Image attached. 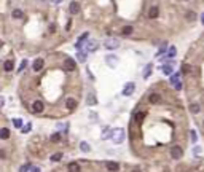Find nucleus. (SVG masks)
<instances>
[{"label":"nucleus","mask_w":204,"mask_h":172,"mask_svg":"<svg viewBox=\"0 0 204 172\" xmlns=\"http://www.w3.org/2000/svg\"><path fill=\"white\" fill-rule=\"evenodd\" d=\"M69 172H80V164L78 162H70L69 164Z\"/></svg>","instance_id":"b1692460"},{"label":"nucleus","mask_w":204,"mask_h":172,"mask_svg":"<svg viewBox=\"0 0 204 172\" xmlns=\"http://www.w3.org/2000/svg\"><path fill=\"white\" fill-rule=\"evenodd\" d=\"M88 38H89V34H88V32H85V34H83V35L78 38V42H77V45H75L77 51H81V50H83V45L88 43Z\"/></svg>","instance_id":"39448f33"},{"label":"nucleus","mask_w":204,"mask_h":172,"mask_svg":"<svg viewBox=\"0 0 204 172\" xmlns=\"http://www.w3.org/2000/svg\"><path fill=\"white\" fill-rule=\"evenodd\" d=\"M152 70H153V65H152V64H148L145 69H144V78H148V76L152 75Z\"/></svg>","instance_id":"5701e85b"},{"label":"nucleus","mask_w":204,"mask_h":172,"mask_svg":"<svg viewBox=\"0 0 204 172\" xmlns=\"http://www.w3.org/2000/svg\"><path fill=\"white\" fill-rule=\"evenodd\" d=\"M201 23H202V24H204V13H202V14H201Z\"/></svg>","instance_id":"37998d69"},{"label":"nucleus","mask_w":204,"mask_h":172,"mask_svg":"<svg viewBox=\"0 0 204 172\" xmlns=\"http://www.w3.org/2000/svg\"><path fill=\"white\" fill-rule=\"evenodd\" d=\"M0 139H2V140L10 139V129H8V128H2V129H0Z\"/></svg>","instance_id":"a211bd4d"},{"label":"nucleus","mask_w":204,"mask_h":172,"mask_svg":"<svg viewBox=\"0 0 204 172\" xmlns=\"http://www.w3.org/2000/svg\"><path fill=\"white\" fill-rule=\"evenodd\" d=\"M104 46L107 48V50H115V48L120 46V40H118V38L110 37V38H107V40L104 42Z\"/></svg>","instance_id":"f03ea898"},{"label":"nucleus","mask_w":204,"mask_h":172,"mask_svg":"<svg viewBox=\"0 0 204 172\" xmlns=\"http://www.w3.org/2000/svg\"><path fill=\"white\" fill-rule=\"evenodd\" d=\"M43 65H45V61L39 57V59H35V61H34V64H32V69H34L35 72H40V70L43 69Z\"/></svg>","instance_id":"9d476101"},{"label":"nucleus","mask_w":204,"mask_h":172,"mask_svg":"<svg viewBox=\"0 0 204 172\" xmlns=\"http://www.w3.org/2000/svg\"><path fill=\"white\" fill-rule=\"evenodd\" d=\"M69 11H70V14H77V13H80V3H78V2H70V5H69Z\"/></svg>","instance_id":"f8f14e48"},{"label":"nucleus","mask_w":204,"mask_h":172,"mask_svg":"<svg viewBox=\"0 0 204 172\" xmlns=\"http://www.w3.org/2000/svg\"><path fill=\"white\" fill-rule=\"evenodd\" d=\"M11 16H13L14 19H21V18L24 16V13H22V10H19V8H14L13 11H11Z\"/></svg>","instance_id":"412c9836"},{"label":"nucleus","mask_w":204,"mask_h":172,"mask_svg":"<svg viewBox=\"0 0 204 172\" xmlns=\"http://www.w3.org/2000/svg\"><path fill=\"white\" fill-rule=\"evenodd\" d=\"M187 19H188V21H194V19H196V14H194L193 11H188L187 13Z\"/></svg>","instance_id":"c9c22d12"},{"label":"nucleus","mask_w":204,"mask_h":172,"mask_svg":"<svg viewBox=\"0 0 204 172\" xmlns=\"http://www.w3.org/2000/svg\"><path fill=\"white\" fill-rule=\"evenodd\" d=\"M175 56V46H169V50H168V57L171 59V57Z\"/></svg>","instance_id":"7c9ffc66"},{"label":"nucleus","mask_w":204,"mask_h":172,"mask_svg":"<svg viewBox=\"0 0 204 172\" xmlns=\"http://www.w3.org/2000/svg\"><path fill=\"white\" fill-rule=\"evenodd\" d=\"M2 46H3V42H2V40H0V50H2Z\"/></svg>","instance_id":"c03bdc74"},{"label":"nucleus","mask_w":204,"mask_h":172,"mask_svg":"<svg viewBox=\"0 0 204 172\" xmlns=\"http://www.w3.org/2000/svg\"><path fill=\"white\" fill-rule=\"evenodd\" d=\"M29 172H40V167H31Z\"/></svg>","instance_id":"a19ab883"},{"label":"nucleus","mask_w":204,"mask_h":172,"mask_svg":"<svg viewBox=\"0 0 204 172\" xmlns=\"http://www.w3.org/2000/svg\"><path fill=\"white\" fill-rule=\"evenodd\" d=\"M190 110H191V113H194V115H196V113H199V110H201V107H199V104H190Z\"/></svg>","instance_id":"bb28decb"},{"label":"nucleus","mask_w":204,"mask_h":172,"mask_svg":"<svg viewBox=\"0 0 204 172\" xmlns=\"http://www.w3.org/2000/svg\"><path fill=\"white\" fill-rule=\"evenodd\" d=\"M133 31H134L133 26H124V27L121 29V35H123V37H128V35L133 34Z\"/></svg>","instance_id":"aec40b11"},{"label":"nucleus","mask_w":204,"mask_h":172,"mask_svg":"<svg viewBox=\"0 0 204 172\" xmlns=\"http://www.w3.org/2000/svg\"><path fill=\"white\" fill-rule=\"evenodd\" d=\"M112 131L113 129H110V128H104L102 129V139H110L112 137Z\"/></svg>","instance_id":"4be33fe9"},{"label":"nucleus","mask_w":204,"mask_h":172,"mask_svg":"<svg viewBox=\"0 0 204 172\" xmlns=\"http://www.w3.org/2000/svg\"><path fill=\"white\" fill-rule=\"evenodd\" d=\"M26 65H27V61H22V62H21V65H19V69H18V70H19V72H22V70L26 69Z\"/></svg>","instance_id":"ea45409f"},{"label":"nucleus","mask_w":204,"mask_h":172,"mask_svg":"<svg viewBox=\"0 0 204 172\" xmlns=\"http://www.w3.org/2000/svg\"><path fill=\"white\" fill-rule=\"evenodd\" d=\"M144 118H145V113H144V112H142V113H139V115H137V117H136V120H137V123H141V121H142Z\"/></svg>","instance_id":"58836bf2"},{"label":"nucleus","mask_w":204,"mask_h":172,"mask_svg":"<svg viewBox=\"0 0 204 172\" xmlns=\"http://www.w3.org/2000/svg\"><path fill=\"white\" fill-rule=\"evenodd\" d=\"M202 128H204V121H202Z\"/></svg>","instance_id":"de8ad7c7"},{"label":"nucleus","mask_w":204,"mask_h":172,"mask_svg":"<svg viewBox=\"0 0 204 172\" xmlns=\"http://www.w3.org/2000/svg\"><path fill=\"white\" fill-rule=\"evenodd\" d=\"M188 72H191V65L183 64V65H182V73H188Z\"/></svg>","instance_id":"2f4dec72"},{"label":"nucleus","mask_w":204,"mask_h":172,"mask_svg":"<svg viewBox=\"0 0 204 172\" xmlns=\"http://www.w3.org/2000/svg\"><path fill=\"white\" fill-rule=\"evenodd\" d=\"M88 105H96L97 104V99H96V96L94 94H88V100H86Z\"/></svg>","instance_id":"a878e982"},{"label":"nucleus","mask_w":204,"mask_h":172,"mask_svg":"<svg viewBox=\"0 0 204 172\" xmlns=\"http://www.w3.org/2000/svg\"><path fill=\"white\" fill-rule=\"evenodd\" d=\"M54 2H56V3H59V2H62V0H54Z\"/></svg>","instance_id":"49530a36"},{"label":"nucleus","mask_w":204,"mask_h":172,"mask_svg":"<svg viewBox=\"0 0 204 172\" xmlns=\"http://www.w3.org/2000/svg\"><path fill=\"white\" fill-rule=\"evenodd\" d=\"M193 150H194V151H193L194 156H201V155H202V148H201V147H194Z\"/></svg>","instance_id":"72a5a7b5"},{"label":"nucleus","mask_w":204,"mask_h":172,"mask_svg":"<svg viewBox=\"0 0 204 172\" xmlns=\"http://www.w3.org/2000/svg\"><path fill=\"white\" fill-rule=\"evenodd\" d=\"M31 128H32V124H31V123H27L26 126H22V128H21V131L26 134V132H29V131H31Z\"/></svg>","instance_id":"e433bc0d"},{"label":"nucleus","mask_w":204,"mask_h":172,"mask_svg":"<svg viewBox=\"0 0 204 172\" xmlns=\"http://www.w3.org/2000/svg\"><path fill=\"white\" fill-rule=\"evenodd\" d=\"M105 61H107V65H108V67L115 69L116 64H118V57H116V56H107V57H105Z\"/></svg>","instance_id":"9b49d317"},{"label":"nucleus","mask_w":204,"mask_h":172,"mask_svg":"<svg viewBox=\"0 0 204 172\" xmlns=\"http://www.w3.org/2000/svg\"><path fill=\"white\" fill-rule=\"evenodd\" d=\"M190 137H191V142H193V143L198 142V134H196V131H194V129L190 131Z\"/></svg>","instance_id":"c85d7f7f"},{"label":"nucleus","mask_w":204,"mask_h":172,"mask_svg":"<svg viewBox=\"0 0 204 172\" xmlns=\"http://www.w3.org/2000/svg\"><path fill=\"white\" fill-rule=\"evenodd\" d=\"M43 110H45V105H43L42 100H35V102L32 104V112H34V113H42Z\"/></svg>","instance_id":"6e6552de"},{"label":"nucleus","mask_w":204,"mask_h":172,"mask_svg":"<svg viewBox=\"0 0 204 172\" xmlns=\"http://www.w3.org/2000/svg\"><path fill=\"white\" fill-rule=\"evenodd\" d=\"M80 150H81V151H89V150H91L89 143H88V142H81V143H80Z\"/></svg>","instance_id":"cd10ccee"},{"label":"nucleus","mask_w":204,"mask_h":172,"mask_svg":"<svg viewBox=\"0 0 204 172\" xmlns=\"http://www.w3.org/2000/svg\"><path fill=\"white\" fill-rule=\"evenodd\" d=\"M158 6H152L150 8V11H148V18L150 19H155V18H158Z\"/></svg>","instance_id":"6ab92c4d"},{"label":"nucleus","mask_w":204,"mask_h":172,"mask_svg":"<svg viewBox=\"0 0 204 172\" xmlns=\"http://www.w3.org/2000/svg\"><path fill=\"white\" fill-rule=\"evenodd\" d=\"M124 137H126V134H124V129L123 128H116L112 131V139L115 143H123L124 142Z\"/></svg>","instance_id":"f257e3e1"},{"label":"nucleus","mask_w":204,"mask_h":172,"mask_svg":"<svg viewBox=\"0 0 204 172\" xmlns=\"http://www.w3.org/2000/svg\"><path fill=\"white\" fill-rule=\"evenodd\" d=\"M77 59L80 61V62H85L86 61V51H77Z\"/></svg>","instance_id":"393cba45"},{"label":"nucleus","mask_w":204,"mask_h":172,"mask_svg":"<svg viewBox=\"0 0 204 172\" xmlns=\"http://www.w3.org/2000/svg\"><path fill=\"white\" fill-rule=\"evenodd\" d=\"M77 69V62L72 59V57H67L66 61H64V70H67V72H73Z\"/></svg>","instance_id":"20e7f679"},{"label":"nucleus","mask_w":204,"mask_h":172,"mask_svg":"<svg viewBox=\"0 0 204 172\" xmlns=\"http://www.w3.org/2000/svg\"><path fill=\"white\" fill-rule=\"evenodd\" d=\"M136 89V84L134 83H126L124 88H123V96H131Z\"/></svg>","instance_id":"1a4fd4ad"},{"label":"nucleus","mask_w":204,"mask_h":172,"mask_svg":"<svg viewBox=\"0 0 204 172\" xmlns=\"http://www.w3.org/2000/svg\"><path fill=\"white\" fill-rule=\"evenodd\" d=\"M171 156H172L174 159H180V158L183 156V150H182V147L174 145V147L171 148Z\"/></svg>","instance_id":"423d86ee"},{"label":"nucleus","mask_w":204,"mask_h":172,"mask_svg":"<svg viewBox=\"0 0 204 172\" xmlns=\"http://www.w3.org/2000/svg\"><path fill=\"white\" fill-rule=\"evenodd\" d=\"M3 104V97H0V105H2Z\"/></svg>","instance_id":"a18cd8bd"},{"label":"nucleus","mask_w":204,"mask_h":172,"mask_svg":"<svg viewBox=\"0 0 204 172\" xmlns=\"http://www.w3.org/2000/svg\"><path fill=\"white\" fill-rule=\"evenodd\" d=\"M13 124H14V128H22V120L21 118H13Z\"/></svg>","instance_id":"c756f323"},{"label":"nucleus","mask_w":204,"mask_h":172,"mask_svg":"<svg viewBox=\"0 0 204 172\" xmlns=\"http://www.w3.org/2000/svg\"><path fill=\"white\" fill-rule=\"evenodd\" d=\"M62 158V153H54V155L51 156V161H59Z\"/></svg>","instance_id":"4c0bfd02"},{"label":"nucleus","mask_w":204,"mask_h":172,"mask_svg":"<svg viewBox=\"0 0 204 172\" xmlns=\"http://www.w3.org/2000/svg\"><path fill=\"white\" fill-rule=\"evenodd\" d=\"M0 158H5V151H3V148H0Z\"/></svg>","instance_id":"79ce46f5"},{"label":"nucleus","mask_w":204,"mask_h":172,"mask_svg":"<svg viewBox=\"0 0 204 172\" xmlns=\"http://www.w3.org/2000/svg\"><path fill=\"white\" fill-rule=\"evenodd\" d=\"M171 84L174 86V89H177V91H180V89H182L180 73H174V75H171Z\"/></svg>","instance_id":"7ed1b4c3"},{"label":"nucleus","mask_w":204,"mask_h":172,"mask_svg":"<svg viewBox=\"0 0 204 172\" xmlns=\"http://www.w3.org/2000/svg\"><path fill=\"white\" fill-rule=\"evenodd\" d=\"M161 70H163L164 75H172L174 73V61H169L168 64H164L161 67Z\"/></svg>","instance_id":"0eeeda50"},{"label":"nucleus","mask_w":204,"mask_h":172,"mask_svg":"<svg viewBox=\"0 0 204 172\" xmlns=\"http://www.w3.org/2000/svg\"><path fill=\"white\" fill-rule=\"evenodd\" d=\"M61 140V134L59 132H54L53 136H51V142H59Z\"/></svg>","instance_id":"473e14b6"},{"label":"nucleus","mask_w":204,"mask_h":172,"mask_svg":"<svg viewBox=\"0 0 204 172\" xmlns=\"http://www.w3.org/2000/svg\"><path fill=\"white\" fill-rule=\"evenodd\" d=\"M66 107H67L69 110H75V109H77V100L73 99V97H69V99L66 100Z\"/></svg>","instance_id":"2eb2a0df"},{"label":"nucleus","mask_w":204,"mask_h":172,"mask_svg":"<svg viewBox=\"0 0 204 172\" xmlns=\"http://www.w3.org/2000/svg\"><path fill=\"white\" fill-rule=\"evenodd\" d=\"M160 100H161V96L156 94V92H152L150 96H148V102L150 104H158Z\"/></svg>","instance_id":"f3484780"},{"label":"nucleus","mask_w":204,"mask_h":172,"mask_svg":"<svg viewBox=\"0 0 204 172\" xmlns=\"http://www.w3.org/2000/svg\"><path fill=\"white\" fill-rule=\"evenodd\" d=\"M14 69V62L11 61V59H6L5 62H3V70L5 72H11Z\"/></svg>","instance_id":"4468645a"},{"label":"nucleus","mask_w":204,"mask_h":172,"mask_svg":"<svg viewBox=\"0 0 204 172\" xmlns=\"http://www.w3.org/2000/svg\"><path fill=\"white\" fill-rule=\"evenodd\" d=\"M97 46H99V42H96V40H89L88 43H86V51L89 53H92V51H96L97 50Z\"/></svg>","instance_id":"ddd939ff"},{"label":"nucleus","mask_w":204,"mask_h":172,"mask_svg":"<svg viewBox=\"0 0 204 172\" xmlns=\"http://www.w3.org/2000/svg\"><path fill=\"white\" fill-rule=\"evenodd\" d=\"M105 166H107V169H108L110 172H116V170L120 169V164H118V162H115V161H108Z\"/></svg>","instance_id":"dca6fc26"},{"label":"nucleus","mask_w":204,"mask_h":172,"mask_svg":"<svg viewBox=\"0 0 204 172\" xmlns=\"http://www.w3.org/2000/svg\"><path fill=\"white\" fill-rule=\"evenodd\" d=\"M31 167H32L31 164H24V166H21V167H19V172H29V170H31Z\"/></svg>","instance_id":"f704fd0d"}]
</instances>
